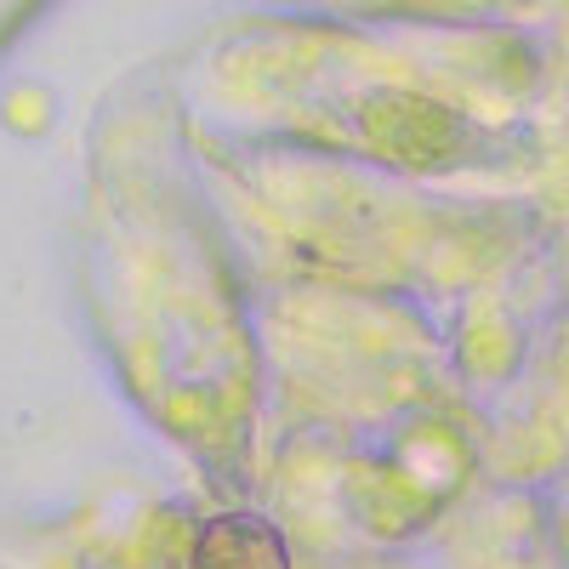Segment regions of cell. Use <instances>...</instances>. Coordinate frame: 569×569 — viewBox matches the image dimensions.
<instances>
[{
	"label": "cell",
	"instance_id": "obj_1",
	"mask_svg": "<svg viewBox=\"0 0 569 569\" xmlns=\"http://www.w3.org/2000/svg\"><path fill=\"white\" fill-rule=\"evenodd\" d=\"M194 569H291V558H284V541L273 536V525L233 512L206 525L194 547Z\"/></svg>",
	"mask_w": 569,
	"mask_h": 569
}]
</instances>
